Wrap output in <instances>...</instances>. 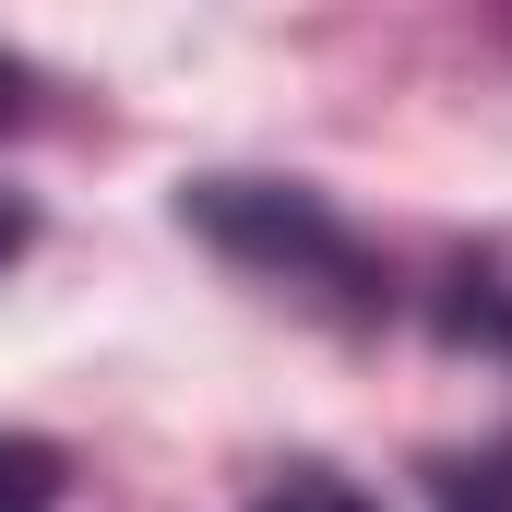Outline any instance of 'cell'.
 Listing matches in <instances>:
<instances>
[{
	"instance_id": "cell-4",
	"label": "cell",
	"mask_w": 512,
	"mask_h": 512,
	"mask_svg": "<svg viewBox=\"0 0 512 512\" xmlns=\"http://www.w3.org/2000/svg\"><path fill=\"white\" fill-rule=\"evenodd\" d=\"M251 512H382V501H358L346 477H322V465H298V477H274Z\"/></svg>"
},
{
	"instance_id": "cell-7",
	"label": "cell",
	"mask_w": 512,
	"mask_h": 512,
	"mask_svg": "<svg viewBox=\"0 0 512 512\" xmlns=\"http://www.w3.org/2000/svg\"><path fill=\"white\" fill-rule=\"evenodd\" d=\"M489 322H501V334H512V286H501V310H489Z\"/></svg>"
},
{
	"instance_id": "cell-3",
	"label": "cell",
	"mask_w": 512,
	"mask_h": 512,
	"mask_svg": "<svg viewBox=\"0 0 512 512\" xmlns=\"http://www.w3.org/2000/svg\"><path fill=\"white\" fill-rule=\"evenodd\" d=\"M441 512H512V453H465V465H441Z\"/></svg>"
},
{
	"instance_id": "cell-2",
	"label": "cell",
	"mask_w": 512,
	"mask_h": 512,
	"mask_svg": "<svg viewBox=\"0 0 512 512\" xmlns=\"http://www.w3.org/2000/svg\"><path fill=\"white\" fill-rule=\"evenodd\" d=\"M48 501H60V453L0 429V512H48Z\"/></svg>"
},
{
	"instance_id": "cell-6",
	"label": "cell",
	"mask_w": 512,
	"mask_h": 512,
	"mask_svg": "<svg viewBox=\"0 0 512 512\" xmlns=\"http://www.w3.org/2000/svg\"><path fill=\"white\" fill-rule=\"evenodd\" d=\"M0 120H24V72L12 60H0Z\"/></svg>"
},
{
	"instance_id": "cell-5",
	"label": "cell",
	"mask_w": 512,
	"mask_h": 512,
	"mask_svg": "<svg viewBox=\"0 0 512 512\" xmlns=\"http://www.w3.org/2000/svg\"><path fill=\"white\" fill-rule=\"evenodd\" d=\"M24 239H36V215H24V203L0 191V262H24Z\"/></svg>"
},
{
	"instance_id": "cell-1",
	"label": "cell",
	"mask_w": 512,
	"mask_h": 512,
	"mask_svg": "<svg viewBox=\"0 0 512 512\" xmlns=\"http://www.w3.org/2000/svg\"><path fill=\"white\" fill-rule=\"evenodd\" d=\"M227 251H251V262H274L286 286H310V298H358L370 310V286H358V239L310 203V191H262V179H203V203H191Z\"/></svg>"
}]
</instances>
